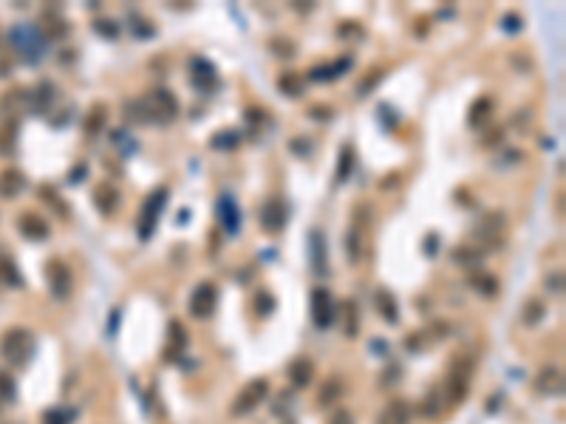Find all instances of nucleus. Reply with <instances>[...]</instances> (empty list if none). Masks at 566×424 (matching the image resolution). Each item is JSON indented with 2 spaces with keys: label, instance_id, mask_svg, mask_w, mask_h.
Instances as JSON below:
<instances>
[{
  "label": "nucleus",
  "instance_id": "obj_25",
  "mask_svg": "<svg viewBox=\"0 0 566 424\" xmlns=\"http://www.w3.org/2000/svg\"><path fill=\"white\" fill-rule=\"evenodd\" d=\"M168 334H170V345H168V360H176L179 353L187 348V331H184V325L179 320H170V328H168Z\"/></svg>",
  "mask_w": 566,
  "mask_h": 424
},
{
  "label": "nucleus",
  "instance_id": "obj_26",
  "mask_svg": "<svg viewBox=\"0 0 566 424\" xmlns=\"http://www.w3.org/2000/svg\"><path fill=\"white\" fill-rule=\"evenodd\" d=\"M346 255L351 263H360L363 257V226H351L346 235Z\"/></svg>",
  "mask_w": 566,
  "mask_h": 424
},
{
  "label": "nucleus",
  "instance_id": "obj_21",
  "mask_svg": "<svg viewBox=\"0 0 566 424\" xmlns=\"http://www.w3.org/2000/svg\"><path fill=\"white\" fill-rule=\"evenodd\" d=\"M346 68H351V60H348V57L337 60L335 65H317V68H312V71H309V80H312V82H326V80H337L340 74H346Z\"/></svg>",
  "mask_w": 566,
  "mask_h": 424
},
{
  "label": "nucleus",
  "instance_id": "obj_17",
  "mask_svg": "<svg viewBox=\"0 0 566 424\" xmlns=\"http://www.w3.org/2000/svg\"><path fill=\"white\" fill-rule=\"evenodd\" d=\"M309 246H312V269H315V274L317 277H323V274H328V263H326V238H323V232L320 229H315L312 235H309Z\"/></svg>",
  "mask_w": 566,
  "mask_h": 424
},
{
  "label": "nucleus",
  "instance_id": "obj_39",
  "mask_svg": "<svg viewBox=\"0 0 566 424\" xmlns=\"http://www.w3.org/2000/svg\"><path fill=\"white\" fill-rule=\"evenodd\" d=\"M71 419H74V413L57 408V410H49L43 416V424H71Z\"/></svg>",
  "mask_w": 566,
  "mask_h": 424
},
{
  "label": "nucleus",
  "instance_id": "obj_10",
  "mask_svg": "<svg viewBox=\"0 0 566 424\" xmlns=\"http://www.w3.org/2000/svg\"><path fill=\"white\" fill-rule=\"evenodd\" d=\"M17 229H20V235L23 238H29V241H45L52 235V229H49V224H45L37 212H23V215L17 218Z\"/></svg>",
  "mask_w": 566,
  "mask_h": 424
},
{
  "label": "nucleus",
  "instance_id": "obj_49",
  "mask_svg": "<svg viewBox=\"0 0 566 424\" xmlns=\"http://www.w3.org/2000/svg\"><path fill=\"white\" fill-rule=\"evenodd\" d=\"M116 320H120V311H113V314H111V334L116 331Z\"/></svg>",
  "mask_w": 566,
  "mask_h": 424
},
{
  "label": "nucleus",
  "instance_id": "obj_19",
  "mask_svg": "<svg viewBox=\"0 0 566 424\" xmlns=\"http://www.w3.org/2000/svg\"><path fill=\"white\" fill-rule=\"evenodd\" d=\"M376 424H411V405L403 402V399H396V402L385 405V410L380 413Z\"/></svg>",
  "mask_w": 566,
  "mask_h": 424
},
{
  "label": "nucleus",
  "instance_id": "obj_14",
  "mask_svg": "<svg viewBox=\"0 0 566 424\" xmlns=\"http://www.w3.org/2000/svg\"><path fill=\"white\" fill-rule=\"evenodd\" d=\"M535 388L538 393H544V396H561L563 393V373L561 368H544L538 373V379H535Z\"/></svg>",
  "mask_w": 566,
  "mask_h": 424
},
{
  "label": "nucleus",
  "instance_id": "obj_48",
  "mask_svg": "<svg viewBox=\"0 0 566 424\" xmlns=\"http://www.w3.org/2000/svg\"><path fill=\"white\" fill-rule=\"evenodd\" d=\"M315 119H332V108H312Z\"/></svg>",
  "mask_w": 566,
  "mask_h": 424
},
{
  "label": "nucleus",
  "instance_id": "obj_34",
  "mask_svg": "<svg viewBox=\"0 0 566 424\" xmlns=\"http://www.w3.org/2000/svg\"><path fill=\"white\" fill-rule=\"evenodd\" d=\"M17 399V385L14 379L6 373V370H0V402H14Z\"/></svg>",
  "mask_w": 566,
  "mask_h": 424
},
{
  "label": "nucleus",
  "instance_id": "obj_41",
  "mask_svg": "<svg viewBox=\"0 0 566 424\" xmlns=\"http://www.w3.org/2000/svg\"><path fill=\"white\" fill-rule=\"evenodd\" d=\"M93 26H97V34H102V37H108V40L120 37V26H116L113 20H97Z\"/></svg>",
  "mask_w": 566,
  "mask_h": 424
},
{
  "label": "nucleus",
  "instance_id": "obj_8",
  "mask_svg": "<svg viewBox=\"0 0 566 424\" xmlns=\"http://www.w3.org/2000/svg\"><path fill=\"white\" fill-rule=\"evenodd\" d=\"M216 297H218L216 286H212V283H201V286H196L190 303H187V309H190V314L196 320H207L212 311H216Z\"/></svg>",
  "mask_w": 566,
  "mask_h": 424
},
{
  "label": "nucleus",
  "instance_id": "obj_28",
  "mask_svg": "<svg viewBox=\"0 0 566 424\" xmlns=\"http://www.w3.org/2000/svg\"><path fill=\"white\" fill-rule=\"evenodd\" d=\"M278 91L286 93V97H300V93H303V80L297 74H292V71H286V74L278 80Z\"/></svg>",
  "mask_w": 566,
  "mask_h": 424
},
{
  "label": "nucleus",
  "instance_id": "obj_20",
  "mask_svg": "<svg viewBox=\"0 0 566 424\" xmlns=\"http://www.w3.org/2000/svg\"><path fill=\"white\" fill-rule=\"evenodd\" d=\"M93 201H97V209L102 215H113L116 207H120V190H116L113 184H102L97 196H93Z\"/></svg>",
  "mask_w": 566,
  "mask_h": 424
},
{
  "label": "nucleus",
  "instance_id": "obj_35",
  "mask_svg": "<svg viewBox=\"0 0 566 424\" xmlns=\"http://www.w3.org/2000/svg\"><path fill=\"white\" fill-rule=\"evenodd\" d=\"M269 49H272V54H278V57H286V60H292L297 51H295V43L292 40H283V37H275V40H269Z\"/></svg>",
  "mask_w": 566,
  "mask_h": 424
},
{
  "label": "nucleus",
  "instance_id": "obj_3",
  "mask_svg": "<svg viewBox=\"0 0 566 424\" xmlns=\"http://www.w3.org/2000/svg\"><path fill=\"white\" fill-rule=\"evenodd\" d=\"M145 108H148V116H150V122H170L173 116L179 113V99L173 97V91H168V88H156V91H150L145 99Z\"/></svg>",
  "mask_w": 566,
  "mask_h": 424
},
{
  "label": "nucleus",
  "instance_id": "obj_15",
  "mask_svg": "<svg viewBox=\"0 0 566 424\" xmlns=\"http://www.w3.org/2000/svg\"><path fill=\"white\" fill-rule=\"evenodd\" d=\"M442 393L447 396V402H451V405H459L462 399L467 396V373L462 368H453L451 376H447L444 388H442Z\"/></svg>",
  "mask_w": 566,
  "mask_h": 424
},
{
  "label": "nucleus",
  "instance_id": "obj_30",
  "mask_svg": "<svg viewBox=\"0 0 566 424\" xmlns=\"http://www.w3.org/2000/svg\"><path fill=\"white\" fill-rule=\"evenodd\" d=\"M442 405H444V399H442V388H433L428 393V399L422 402V413L428 416V419H436L442 413Z\"/></svg>",
  "mask_w": 566,
  "mask_h": 424
},
{
  "label": "nucleus",
  "instance_id": "obj_47",
  "mask_svg": "<svg viewBox=\"0 0 566 424\" xmlns=\"http://www.w3.org/2000/svg\"><path fill=\"white\" fill-rule=\"evenodd\" d=\"M380 77H383V74H371V77H368V80H365V82L360 85V97H365V93H368V88L380 82Z\"/></svg>",
  "mask_w": 566,
  "mask_h": 424
},
{
  "label": "nucleus",
  "instance_id": "obj_13",
  "mask_svg": "<svg viewBox=\"0 0 566 424\" xmlns=\"http://www.w3.org/2000/svg\"><path fill=\"white\" fill-rule=\"evenodd\" d=\"M190 80H193V85L199 88V91H212L216 88V68H212V62H207L204 57H196L193 62H190Z\"/></svg>",
  "mask_w": 566,
  "mask_h": 424
},
{
  "label": "nucleus",
  "instance_id": "obj_29",
  "mask_svg": "<svg viewBox=\"0 0 566 424\" xmlns=\"http://www.w3.org/2000/svg\"><path fill=\"white\" fill-rule=\"evenodd\" d=\"M0 280L9 283V286H14V289H23V277H20L17 266L9 261V257H3V255H0Z\"/></svg>",
  "mask_w": 566,
  "mask_h": 424
},
{
  "label": "nucleus",
  "instance_id": "obj_33",
  "mask_svg": "<svg viewBox=\"0 0 566 424\" xmlns=\"http://www.w3.org/2000/svg\"><path fill=\"white\" fill-rule=\"evenodd\" d=\"M544 314H547V309H544V303H541V300H530V303L524 305V322H527V325L541 322V320H544Z\"/></svg>",
  "mask_w": 566,
  "mask_h": 424
},
{
  "label": "nucleus",
  "instance_id": "obj_6",
  "mask_svg": "<svg viewBox=\"0 0 566 424\" xmlns=\"http://www.w3.org/2000/svg\"><path fill=\"white\" fill-rule=\"evenodd\" d=\"M164 204H168V190H156L148 201H145V209H142V218H139V238L142 241H148L153 229H156V221L161 215V209Z\"/></svg>",
  "mask_w": 566,
  "mask_h": 424
},
{
  "label": "nucleus",
  "instance_id": "obj_23",
  "mask_svg": "<svg viewBox=\"0 0 566 424\" xmlns=\"http://www.w3.org/2000/svg\"><path fill=\"white\" fill-rule=\"evenodd\" d=\"M315 379V365L309 362V360H295L292 365H289V382L295 385V388H306Z\"/></svg>",
  "mask_w": 566,
  "mask_h": 424
},
{
  "label": "nucleus",
  "instance_id": "obj_24",
  "mask_svg": "<svg viewBox=\"0 0 566 424\" xmlns=\"http://www.w3.org/2000/svg\"><path fill=\"white\" fill-rule=\"evenodd\" d=\"M374 305H376V311L383 314L385 322H399V309H396V300L388 294V292H376L374 294Z\"/></svg>",
  "mask_w": 566,
  "mask_h": 424
},
{
  "label": "nucleus",
  "instance_id": "obj_31",
  "mask_svg": "<svg viewBox=\"0 0 566 424\" xmlns=\"http://www.w3.org/2000/svg\"><path fill=\"white\" fill-rule=\"evenodd\" d=\"M125 116H128L131 122H136V125H148V122H150L148 108H145V102H142V99H131V102L125 105Z\"/></svg>",
  "mask_w": 566,
  "mask_h": 424
},
{
  "label": "nucleus",
  "instance_id": "obj_2",
  "mask_svg": "<svg viewBox=\"0 0 566 424\" xmlns=\"http://www.w3.org/2000/svg\"><path fill=\"white\" fill-rule=\"evenodd\" d=\"M0 353L9 365H26L34 353V334L29 328H12L0 340Z\"/></svg>",
  "mask_w": 566,
  "mask_h": 424
},
{
  "label": "nucleus",
  "instance_id": "obj_32",
  "mask_svg": "<svg viewBox=\"0 0 566 424\" xmlns=\"http://www.w3.org/2000/svg\"><path fill=\"white\" fill-rule=\"evenodd\" d=\"M343 396V385H340V379H332V382H326L323 385V390H320V396H317V405H335L337 399Z\"/></svg>",
  "mask_w": 566,
  "mask_h": 424
},
{
  "label": "nucleus",
  "instance_id": "obj_27",
  "mask_svg": "<svg viewBox=\"0 0 566 424\" xmlns=\"http://www.w3.org/2000/svg\"><path fill=\"white\" fill-rule=\"evenodd\" d=\"M241 145V133L238 130H221L210 139V148L212 150H235Z\"/></svg>",
  "mask_w": 566,
  "mask_h": 424
},
{
  "label": "nucleus",
  "instance_id": "obj_11",
  "mask_svg": "<svg viewBox=\"0 0 566 424\" xmlns=\"http://www.w3.org/2000/svg\"><path fill=\"white\" fill-rule=\"evenodd\" d=\"M216 215H218L221 226H224L229 235H235V232L241 229V212H238V204H235V198H232L229 193H224V196L218 198V204H216Z\"/></svg>",
  "mask_w": 566,
  "mask_h": 424
},
{
  "label": "nucleus",
  "instance_id": "obj_44",
  "mask_svg": "<svg viewBox=\"0 0 566 424\" xmlns=\"http://www.w3.org/2000/svg\"><path fill=\"white\" fill-rule=\"evenodd\" d=\"M518 29H521V17H518V14H507L504 17V32H518Z\"/></svg>",
  "mask_w": 566,
  "mask_h": 424
},
{
  "label": "nucleus",
  "instance_id": "obj_1",
  "mask_svg": "<svg viewBox=\"0 0 566 424\" xmlns=\"http://www.w3.org/2000/svg\"><path fill=\"white\" fill-rule=\"evenodd\" d=\"M9 43L20 60L26 62H40L45 57V34L32 26V23H17L9 32Z\"/></svg>",
  "mask_w": 566,
  "mask_h": 424
},
{
  "label": "nucleus",
  "instance_id": "obj_16",
  "mask_svg": "<svg viewBox=\"0 0 566 424\" xmlns=\"http://www.w3.org/2000/svg\"><path fill=\"white\" fill-rule=\"evenodd\" d=\"M23 187H26V178H23L20 170H14V167L0 170V198H6V201L17 198L23 193Z\"/></svg>",
  "mask_w": 566,
  "mask_h": 424
},
{
  "label": "nucleus",
  "instance_id": "obj_7",
  "mask_svg": "<svg viewBox=\"0 0 566 424\" xmlns=\"http://www.w3.org/2000/svg\"><path fill=\"white\" fill-rule=\"evenodd\" d=\"M312 320L317 328H332L337 322V309H335V297L326 289L312 292Z\"/></svg>",
  "mask_w": 566,
  "mask_h": 424
},
{
  "label": "nucleus",
  "instance_id": "obj_40",
  "mask_svg": "<svg viewBox=\"0 0 566 424\" xmlns=\"http://www.w3.org/2000/svg\"><path fill=\"white\" fill-rule=\"evenodd\" d=\"M100 125H105V108H102V105H97V108L91 110V119L85 122V130H88V133H97Z\"/></svg>",
  "mask_w": 566,
  "mask_h": 424
},
{
  "label": "nucleus",
  "instance_id": "obj_4",
  "mask_svg": "<svg viewBox=\"0 0 566 424\" xmlns=\"http://www.w3.org/2000/svg\"><path fill=\"white\" fill-rule=\"evenodd\" d=\"M267 393H269V382H267V379H252L247 388H241L238 396H235L232 413H235V416H247V413H252V410L267 399Z\"/></svg>",
  "mask_w": 566,
  "mask_h": 424
},
{
  "label": "nucleus",
  "instance_id": "obj_42",
  "mask_svg": "<svg viewBox=\"0 0 566 424\" xmlns=\"http://www.w3.org/2000/svg\"><path fill=\"white\" fill-rule=\"evenodd\" d=\"M328 424H354V416H351V410L337 408V410L332 413V419H328Z\"/></svg>",
  "mask_w": 566,
  "mask_h": 424
},
{
  "label": "nucleus",
  "instance_id": "obj_22",
  "mask_svg": "<svg viewBox=\"0 0 566 424\" xmlns=\"http://www.w3.org/2000/svg\"><path fill=\"white\" fill-rule=\"evenodd\" d=\"M490 113H493V99L490 97H479L473 105H470V113H467V125L470 128H482L490 122Z\"/></svg>",
  "mask_w": 566,
  "mask_h": 424
},
{
  "label": "nucleus",
  "instance_id": "obj_38",
  "mask_svg": "<svg viewBox=\"0 0 566 424\" xmlns=\"http://www.w3.org/2000/svg\"><path fill=\"white\" fill-rule=\"evenodd\" d=\"M453 261H456V263H467V266H476V263L482 261V252H473V249L459 246V249L453 252Z\"/></svg>",
  "mask_w": 566,
  "mask_h": 424
},
{
  "label": "nucleus",
  "instance_id": "obj_50",
  "mask_svg": "<svg viewBox=\"0 0 566 424\" xmlns=\"http://www.w3.org/2000/svg\"><path fill=\"white\" fill-rule=\"evenodd\" d=\"M433 246H436V238L431 235V238H428V255H433Z\"/></svg>",
  "mask_w": 566,
  "mask_h": 424
},
{
  "label": "nucleus",
  "instance_id": "obj_12",
  "mask_svg": "<svg viewBox=\"0 0 566 424\" xmlns=\"http://www.w3.org/2000/svg\"><path fill=\"white\" fill-rule=\"evenodd\" d=\"M504 215H499V212H493V215H487L479 226H476V238L484 241V246H499L501 244V232H504Z\"/></svg>",
  "mask_w": 566,
  "mask_h": 424
},
{
  "label": "nucleus",
  "instance_id": "obj_43",
  "mask_svg": "<svg viewBox=\"0 0 566 424\" xmlns=\"http://www.w3.org/2000/svg\"><path fill=\"white\" fill-rule=\"evenodd\" d=\"M547 286L561 294V292H563V274H561V272H552V274L547 277Z\"/></svg>",
  "mask_w": 566,
  "mask_h": 424
},
{
  "label": "nucleus",
  "instance_id": "obj_45",
  "mask_svg": "<svg viewBox=\"0 0 566 424\" xmlns=\"http://www.w3.org/2000/svg\"><path fill=\"white\" fill-rule=\"evenodd\" d=\"M85 176H88V167H85V164H80V167H74V170H71L68 181H71V184H77V181H82Z\"/></svg>",
  "mask_w": 566,
  "mask_h": 424
},
{
  "label": "nucleus",
  "instance_id": "obj_18",
  "mask_svg": "<svg viewBox=\"0 0 566 424\" xmlns=\"http://www.w3.org/2000/svg\"><path fill=\"white\" fill-rule=\"evenodd\" d=\"M467 283H470V289L479 292L482 297H495V294H499V289H501L499 277L490 274V272H473L467 277Z\"/></svg>",
  "mask_w": 566,
  "mask_h": 424
},
{
  "label": "nucleus",
  "instance_id": "obj_37",
  "mask_svg": "<svg viewBox=\"0 0 566 424\" xmlns=\"http://www.w3.org/2000/svg\"><path fill=\"white\" fill-rule=\"evenodd\" d=\"M255 311L261 314V317H269L275 311V297L269 292H258L255 294Z\"/></svg>",
  "mask_w": 566,
  "mask_h": 424
},
{
  "label": "nucleus",
  "instance_id": "obj_36",
  "mask_svg": "<svg viewBox=\"0 0 566 424\" xmlns=\"http://www.w3.org/2000/svg\"><path fill=\"white\" fill-rule=\"evenodd\" d=\"M354 170V150L351 148H343L340 150V167H337V181H346Z\"/></svg>",
  "mask_w": 566,
  "mask_h": 424
},
{
  "label": "nucleus",
  "instance_id": "obj_5",
  "mask_svg": "<svg viewBox=\"0 0 566 424\" xmlns=\"http://www.w3.org/2000/svg\"><path fill=\"white\" fill-rule=\"evenodd\" d=\"M45 280H49V289L57 300H68L71 292H74V274L63 261H49L45 263Z\"/></svg>",
  "mask_w": 566,
  "mask_h": 424
},
{
  "label": "nucleus",
  "instance_id": "obj_9",
  "mask_svg": "<svg viewBox=\"0 0 566 424\" xmlns=\"http://www.w3.org/2000/svg\"><path fill=\"white\" fill-rule=\"evenodd\" d=\"M286 218H289V212H286V201H283V198H269L261 207V226L267 232H272V235L286 226Z\"/></svg>",
  "mask_w": 566,
  "mask_h": 424
},
{
  "label": "nucleus",
  "instance_id": "obj_46",
  "mask_svg": "<svg viewBox=\"0 0 566 424\" xmlns=\"http://www.w3.org/2000/svg\"><path fill=\"white\" fill-rule=\"evenodd\" d=\"M501 136H504V130L499 128V130H493L490 136H484V145L487 148H493V145H499V141H501Z\"/></svg>",
  "mask_w": 566,
  "mask_h": 424
}]
</instances>
